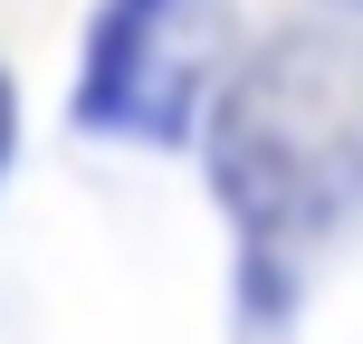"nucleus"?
Masks as SVG:
<instances>
[{
    "mask_svg": "<svg viewBox=\"0 0 363 344\" xmlns=\"http://www.w3.org/2000/svg\"><path fill=\"white\" fill-rule=\"evenodd\" d=\"M354 10H363V0H354Z\"/></svg>",
    "mask_w": 363,
    "mask_h": 344,
    "instance_id": "obj_4",
    "label": "nucleus"
},
{
    "mask_svg": "<svg viewBox=\"0 0 363 344\" xmlns=\"http://www.w3.org/2000/svg\"><path fill=\"white\" fill-rule=\"evenodd\" d=\"M10 144H19V96H10V77H0V163H10Z\"/></svg>",
    "mask_w": 363,
    "mask_h": 344,
    "instance_id": "obj_3",
    "label": "nucleus"
},
{
    "mask_svg": "<svg viewBox=\"0 0 363 344\" xmlns=\"http://www.w3.org/2000/svg\"><path fill=\"white\" fill-rule=\"evenodd\" d=\"M211 192L258 249L325 239L363 201V38L287 29L211 106Z\"/></svg>",
    "mask_w": 363,
    "mask_h": 344,
    "instance_id": "obj_1",
    "label": "nucleus"
},
{
    "mask_svg": "<svg viewBox=\"0 0 363 344\" xmlns=\"http://www.w3.org/2000/svg\"><path fill=\"white\" fill-rule=\"evenodd\" d=\"M230 77V0H106L86 29L77 115L125 144H182Z\"/></svg>",
    "mask_w": 363,
    "mask_h": 344,
    "instance_id": "obj_2",
    "label": "nucleus"
}]
</instances>
